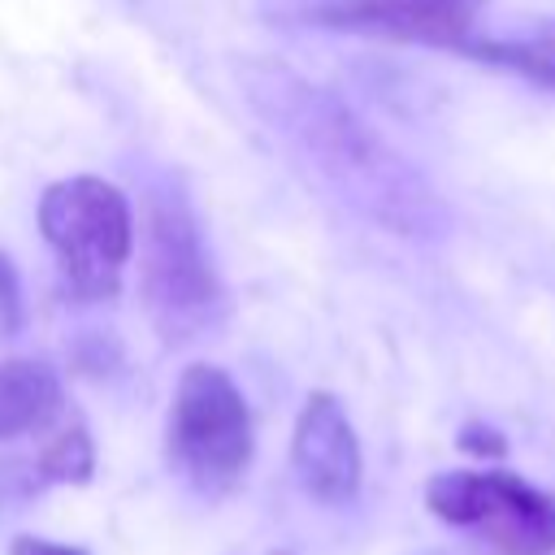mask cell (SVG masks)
Instances as JSON below:
<instances>
[{"instance_id":"6da1fadb","label":"cell","mask_w":555,"mask_h":555,"mask_svg":"<svg viewBox=\"0 0 555 555\" xmlns=\"http://www.w3.org/2000/svg\"><path fill=\"white\" fill-rule=\"evenodd\" d=\"M39 234L69 299L100 304L117 295L121 269L134 251V217L113 182L95 173L52 182L39 195Z\"/></svg>"},{"instance_id":"7a4b0ae2","label":"cell","mask_w":555,"mask_h":555,"mask_svg":"<svg viewBox=\"0 0 555 555\" xmlns=\"http://www.w3.org/2000/svg\"><path fill=\"white\" fill-rule=\"evenodd\" d=\"M251 412L234 377L217 364L182 369L165 425V455L178 477L208 499L230 494L251 464Z\"/></svg>"},{"instance_id":"3957f363","label":"cell","mask_w":555,"mask_h":555,"mask_svg":"<svg viewBox=\"0 0 555 555\" xmlns=\"http://www.w3.org/2000/svg\"><path fill=\"white\" fill-rule=\"evenodd\" d=\"M425 507L481 533L499 555H555V490L525 481L507 468H451L429 477Z\"/></svg>"},{"instance_id":"277c9868","label":"cell","mask_w":555,"mask_h":555,"mask_svg":"<svg viewBox=\"0 0 555 555\" xmlns=\"http://www.w3.org/2000/svg\"><path fill=\"white\" fill-rule=\"evenodd\" d=\"M143 304L165 343L204 334L221 308V286L208 264L191 208L173 195L152 199L143 230Z\"/></svg>"},{"instance_id":"5b68a950","label":"cell","mask_w":555,"mask_h":555,"mask_svg":"<svg viewBox=\"0 0 555 555\" xmlns=\"http://www.w3.org/2000/svg\"><path fill=\"white\" fill-rule=\"evenodd\" d=\"M486 0H321L308 9L317 26L425 43V48H464L481 17Z\"/></svg>"},{"instance_id":"8992f818","label":"cell","mask_w":555,"mask_h":555,"mask_svg":"<svg viewBox=\"0 0 555 555\" xmlns=\"http://www.w3.org/2000/svg\"><path fill=\"white\" fill-rule=\"evenodd\" d=\"M291 468L317 503H347L360 490V438L330 390H312L291 434Z\"/></svg>"},{"instance_id":"52a82bcc","label":"cell","mask_w":555,"mask_h":555,"mask_svg":"<svg viewBox=\"0 0 555 555\" xmlns=\"http://www.w3.org/2000/svg\"><path fill=\"white\" fill-rule=\"evenodd\" d=\"M65 395L43 360H0V442L56 421Z\"/></svg>"},{"instance_id":"ba28073f","label":"cell","mask_w":555,"mask_h":555,"mask_svg":"<svg viewBox=\"0 0 555 555\" xmlns=\"http://www.w3.org/2000/svg\"><path fill=\"white\" fill-rule=\"evenodd\" d=\"M464 52L486 61V65H499L507 74H520V78L555 91V17H542V22H533L520 35L468 39Z\"/></svg>"},{"instance_id":"9c48e42d","label":"cell","mask_w":555,"mask_h":555,"mask_svg":"<svg viewBox=\"0 0 555 555\" xmlns=\"http://www.w3.org/2000/svg\"><path fill=\"white\" fill-rule=\"evenodd\" d=\"M35 468H39L43 486H48V481H65V486H82V481H91V473H95V447H91V434H87L78 421L61 425V429L43 442V451L35 455Z\"/></svg>"},{"instance_id":"30bf717a","label":"cell","mask_w":555,"mask_h":555,"mask_svg":"<svg viewBox=\"0 0 555 555\" xmlns=\"http://www.w3.org/2000/svg\"><path fill=\"white\" fill-rule=\"evenodd\" d=\"M39 490H43V477H39L35 460H0V512Z\"/></svg>"},{"instance_id":"8fae6325","label":"cell","mask_w":555,"mask_h":555,"mask_svg":"<svg viewBox=\"0 0 555 555\" xmlns=\"http://www.w3.org/2000/svg\"><path fill=\"white\" fill-rule=\"evenodd\" d=\"M26 321V308H22V282H17V269L13 260L0 251V338H13Z\"/></svg>"},{"instance_id":"7c38bea8","label":"cell","mask_w":555,"mask_h":555,"mask_svg":"<svg viewBox=\"0 0 555 555\" xmlns=\"http://www.w3.org/2000/svg\"><path fill=\"white\" fill-rule=\"evenodd\" d=\"M460 451H468V455H477V460H503V455H507V438H503L499 429L481 425V421H468V425L460 429Z\"/></svg>"},{"instance_id":"4fadbf2b","label":"cell","mask_w":555,"mask_h":555,"mask_svg":"<svg viewBox=\"0 0 555 555\" xmlns=\"http://www.w3.org/2000/svg\"><path fill=\"white\" fill-rule=\"evenodd\" d=\"M9 555H87V551H78V546H65V542H52V538H35V533H22V538H13Z\"/></svg>"},{"instance_id":"5bb4252c","label":"cell","mask_w":555,"mask_h":555,"mask_svg":"<svg viewBox=\"0 0 555 555\" xmlns=\"http://www.w3.org/2000/svg\"><path fill=\"white\" fill-rule=\"evenodd\" d=\"M269 555H291V551H269Z\"/></svg>"}]
</instances>
